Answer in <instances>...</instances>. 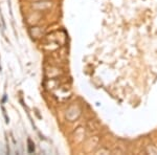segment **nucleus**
I'll return each mask as SVG.
<instances>
[{"instance_id": "obj_3", "label": "nucleus", "mask_w": 157, "mask_h": 155, "mask_svg": "<svg viewBox=\"0 0 157 155\" xmlns=\"http://www.w3.org/2000/svg\"><path fill=\"white\" fill-rule=\"evenodd\" d=\"M0 16H1V21H2V26H3V28H5V27H6V26H5V22H4V19H3L2 13H1V10H0Z\"/></svg>"}, {"instance_id": "obj_1", "label": "nucleus", "mask_w": 157, "mask_h": 155, "mask_svg": "<svg viewBox=\"0 0 157 155\" xmlns=\"http://www.w3.org/2000/svg\"><path fill=\"white\" fill-rule=\"evenodd\" d=\"M27 144H29V149H27V150H29V153L35 152V144L31 142V138H29V140H27Z\"/></svg>"}, {"instance_id": "obj_2", "label": "nucleus", "mask_w": 157, "mask_h": 155, "mask_svg": "<svg viewBox=\"0 0 157 155\" xmlns=\"http://www.w3.org/2000/svg\"><path fill=\"white\" fill-rule=\"evenodd\" d=\"M2 111H3V115H4V119H5V123H6V124H8V123H10V120H8V115H6V111H5L4 107H2Z\"/></svg>"}, {"instance_id": "obj_4", "label": "nucleus", "mask_w": 157, "mask_h": 155, "mask_svg": "<svg viewBox=\"0 0 157 155\" xmlns=\"http://www.w3.org/2000/svg\"><path fill=\"white\" fill-rule=\"evenodd\" d=\"M5 100H6V95H4V97H3V100H2V102H5Z\"/></svg>"}]
</instances>
